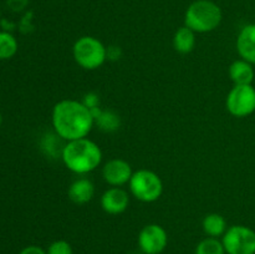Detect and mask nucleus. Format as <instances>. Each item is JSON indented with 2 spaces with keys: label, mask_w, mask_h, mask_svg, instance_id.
<instances>
[{
  "label": "nucleus",
  "mask_w": 255,
  "mask_h": 254,
  "mask_svg": "<svg viewBox=\"0 0 255 254\" xmlns=\"http://www.w3.org/2000/svg\"><path fill=\"white\" fill-rule=\"evenodd\" d=\"M52 126L65 141L85 138L95 125L91 110L77 100H61L52 109Z\"/></svg>",
  "instance_id": "1"
},
{
  "label": "nucleus",
  "mask_w": 255,
  "mask_h": 254,
  "mask_svg": "<svg viewBox=\"0 0 255 254\" xmlns=\"http://www.w3.org/2000/svg\"><path fill=\"white\" fill-rule=\"evenodd\" d=\"M65 166L76 174L95 171L102 162V151L96 142L87 137L69 141L61 152Z\"/></svg>",
  "instance_id": "2"
},
{
  "label": "nucleus",
  "mask_w": 255,
  "mask_h": 254,
  "mask_svg": "<svg viewBox=\"0 0 255 254\" xmlns=\"http://www.w3.org/2000/svg\"><path fill=\"white\" fill-rule=\"evenodd\" d=\"M223 12L212 0H196L192 2L184 14V26L194 32L204 34L216 30L221 25Z\"/></svg>",
  "instance_id": "3"
},
{
  "label": "nucleus",
  "mask_w": 255,
  "mask_h": 254,
  "mask_svg": "<svg viewBox=\"0 0 255 254\" xmlns=\"http://www.w3.org/2000/svg\"><path fill=\"white\" fill-rule=\"evenodd\" d=\"M72 55L79 66L85 70H96L107 59V47L94 36H81L75 41Z\"/></svg>",
  "instance_id": "4"
},
{
  "label": "nucleus",
  "mask_w": 255,
  "mask_h": 254,
  "mask_svg": "<svg viewBox=\"0 0 255 254\" xmlns=\"http://www.w3.org/2000/svg\"><path fill=\"white\" fill-rule=\"evenodd\" d=\"M128 187L132 196L144 203L156 202L163 192V183L158 174L144 168L133 172Z\"/></svg>",
  "instance_id": "5"
},
{
  "label": "nucleus",
  "mask_w": 255,
  "mask_h": 254,
  "mask_svg": "<svg viewBox=\"0 0 255 254\" xmlns=\"http://www.w3.org/2000/svg\"><path fill=\"white\" fill-rule=\"evenodd\" d=\"M222 243L227 254H255V231L247 226H232Z\"/></svg>",
  "instance_id": "6"
},
{
  "label": "nucleus",
  "mask_w": 255,
  "mask_h": 254,
  "mask_svg": "<svg viewBox=\"0 0 255 254\" xmlns=\"http://www.w3.org/2000/svg\"><path fill=\"white\" fill-rule=\"evenodd\" d=\"M226 106L232 116H249L255 111V89L252 85H234L227 96Z\"/></svg>",
  "instance_id": "7"
},
{
  "label": "nucleus",
  "mask_w": 255,
  "mask_h": 254,
  "mask_svg": "<svg viewBox=\"0 0 255 254\" xmlns=\"http://www.w3.org/2000/svg\"><path fill=\"white\" fill-rule=\"evenodd\" d=\"M138 247L144 254H161L168 244V234L159 224H147L138 234Z\"/></svg>",
  "instance_id": "8"
},
{
  "label": "nucleus",
  "mask_w": 255,
  "mask_h": 254,
  "mask_svg": "<svg viewBox=\"0 0 255 254\" xmlns=\"http://www.w3.org/2000/svg\"><path fill=\"white\" fill-rule=\"evenodd\" d=\"M133 171L131 164L121 158H114L106 162L102 168V177L105 182L112 187H122L131 179Z\"/></svg>",
  "instance_id": "9"
},
{
  "label": "nucleus",
  "mask_w": 255,
  "mask_h": 254,
  "mask_svg": "<svg viewBox=\"0 0 255 254\" xmlns=\"http://www.w3.org/2000/svg\"><path fill=\"white\" fill-rule=\"evenodd\" d=\"M129 196L121 187H111L101 196V207L107 214L117 216L128 208Z\"/></svg>",
  "instance_id": "10"
},
{
  "label": "nucleus",
  "mask_w": 255,
  "mask_h": 254,
  "mask_svg": "<svg viewBox=\"0 0 255 254\" xmlns=\"http://www.w3.org/2000/svg\"><path fill=\"white\" fill-rule=\"evenodd\" d=\"M237 50L246 61L255 64V24H248L241 30L237 39Z\"/></svg>",
  "instance_id": "11"
},
{
  "label": "nucleus",
  "mask_w": 255,
  "mask_h": 254,
  "mask_svg": "<svg viewBox=\"0 0 255 254\" xmlns=\"http://www.w3.org/2000/svg\"><path fill=\"white\" fill-rule=\"evenodd\" d=\"M67 196L75 204L89 203L95 196V184L89 178H77L70 184Z\"/></svg>",
  "instance_id": "12"
},
{
  "label": "nucleus",
  "mask_w": 255,
  "mask_h": 254,
  "mask_svg": "<svg viewBox=\"0 0 255 254\" xmlns=\"http://www.w3.org/2000/svg\"><path fill=\"white\" fill-rule=\"evenodd\" d=\"M229 77L234 85H252L254 80V69L246 60H236L229 66Z\"/></svg>",
  "instance_id": "13"
},
{
  "label": "nucleus",
  "mask_w": 255,
  "mask_h": 254,
  "mask_svg": "<svg viewBox=\"0 0 255 254\" xmlns=\"http://www.w3.org/2000/svg\"><path fill=\"white\" fill-rule=\"evenodd\" d=\"M196 46V32L187 26H182L174 32L173 47L179 54H189Z\"/></svg>",
  "instance_id": "14"
},
{
  "label": "nucleus",
  "mask_w": 255,
  "mask_h": 254,
  "mask_svg": "<svg viewBox=\"0 0 255 254\" xmlns=\"http://www.w3.org/2000/svg\"><path fill=\"white\" fill-rule=\"evenodd\" d=\"M91 114L94 116L95 124L105 132L116 131L121 125L120 116L112 111H104L101 107H96L91 110Z\"/></svg>",
  "instance_id": "15"
},
{
  "label": "nucleus",
  "mask_w": 255,
  "mask_h": 254,
  "mask_svg": "<svg viewBox=\"0 0 255 254\" xmlns=\"http://www.w3.org/2000/svg\"><path fill=\"white\" fill-rule=\"evenodd\" d=\"M202 227H203L204 233L212 238H218V237H223L224 233L227 232L228 227H227V221L222 214L218 213H211L207 214L204 217L203 222H202Z\"/></svg>",
  "instance_id": "16"
},
{
  "label": "nucleus",
  "mask_w": 255,
  "mask_h": 254,
  "mask_svg": "<svg viewBox=\"0 0 255 254\" xmlns=\"http://www.w3.org/2000/svg\"><path fill=\"white\" fill-rule=\"evenodd\" d=\"M19 44L9 31H0V60H10L16 55Z\"/></svg>",
  "instance_id": "17"
},
{
  "label": "nucleus",
  "mask_w": 255,
  "mask_h": 254,
  "mask_svg": "<svg viewBox=\"0 0 255 254\" xmlns=\"http://www.w3.org/2000/svg\"><path fill=\"white\" fill-rule=\"evenodd\" d=\"M194 254H226L223 243L218 238L207 237L196 247Z\"/></svg>",
  "instance_id": "18"
},
{
  "label": "nucleus",
  "mask_w": 255,
  "mask_h": 254,
  "mask_svg": "<svg viewBox=\"0 0 255 254\" xmlns=\"http://www.w3.org/2000/svg\"><path fill=\"white\" fill-rule=\"evenodd\" d=\"M46 254H72V247L64 239L52 242L46 249Z\"/></svg>",
  "instance_id": "19"
},
{
  "label": "nucleus",
  "mask_w": 255,
  "mask_h": 254,
  "mask_svg": "<svg viewBox=\"0 0 255 254\" xmlns=\"http://www.w3.org/2000/svg\"><path fill=\"white\" fill-rule=\"evenodd\" d=\"M82 104L86 107H89L90 110L96 109V107H100V97L99 95L95 94V92H89L84 96V100H82Z\"/></svg>",
  "instance_id": "20"
},
{
  "label": "nucleus",
  "mask_w": 255,
  "mask_h": 254,
  "mask_svg": "<svg viewBox=\"0 0 255 254\" xmlns=\"http://www.w3.org/2000/svg\"><path fill=\"white\" fill-rule=\"evenodd\" d=\"M6 4L12 11H21L26 7L27 0H7Z\"/></svg>",
  "instance_id": "21"
},
{
  "label": "nucleus",
  "mask_w": 255,
  "mask_h": 254,
  "mask_svg": "<svg viewBox=\"0 0 255 254\" xmlns=\"http://www.w3.org/2000/svg\"><path fill=\"white\" fill-rule=\"evenodd\" d=\"M19 254H46V251L39 246H27L22 248Z\"/></svg>",
  "instance_id": "22"
},
{
  "label": "nucleus",
  "mask_w": 255,
  "mask_h": 254,
  "mask_svg": "<svg viewBox=\"0 0 255 254\" xmlns=\"http://www.w3.org/2000/svg\"><path fill=\"white\" fill-rule=\"evenodd\" d=\"M1 122H2V117H1V114H0V126H1Z\"/></svg>",
  "instance_id": "23"
}]
</instances>
